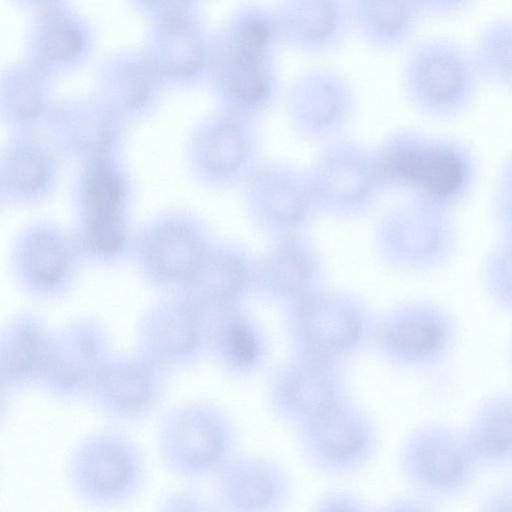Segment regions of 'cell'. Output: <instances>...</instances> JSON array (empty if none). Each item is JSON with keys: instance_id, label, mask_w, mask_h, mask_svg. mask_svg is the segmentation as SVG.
<instances>
[{"instance_id": "6da1fadb", "label": "cell", "mask_w": 512, "mask_h": 512, "mask_svg": "<svg viewBox=\"0 0 512 512\" xmlns=\"http://www.w3.org/2000/svg\"><path fill=\"white\" fill-rule=\"evenodd\" d=\"M132 182L118 157L80 165L74 184V237L84 259L112 266L130 255Z\"/></svg>"}, {"instance_id": "7a4b0ae2", "label": "cell", "mask_w": 512, "mask_h": 512, "mask_svg": "<svg viewBox=\"0 0 512 512\" xmlns=\"http://www.w3.org/2000/svg\"><path fill=\"white\" fill-rule=\"evenodd\" d=\"M401 80L411 107L439 121L467 113L482 83L470 47L443 36L423 39L410 48Z\"/></svg>"}, {"instance_id": "3957f363", "label": "cell", "mask_w": 512, "mask_h": 512, "mask_svg": "<svg viewBox=\"0 0 512 512\" xmlns=\"http://www.w3.org/2000/svg\"><path fill=\"white\" fill-rule=\"evenodd\" d=\"M375 320L359 296L322 287L286 309L285 334L294 355L342 363L371 344Z\"/></svg>"}, {"instance_id": "277c9868", "label": "cell", "mask_w": 512, "mask_h": 512, "mask_svg": "<svg viewBox=\"0 0 512 512\" xmlns=\"http://www.w3.org/2000/svg\"><path fill=\"white\" fill-rule=\"evenodd\" d=\"M237 433L219 405L191 400L167 410L156 431L161 462L184 480L212 478L236 454Z\"/></svg>"}, {"instance_id": "5b68a950", "label": "cell", "mask_w": 512, "mask_h": 512, "mask_svg": "<svg viewBox=\"0 0 512 512\" xmlns=\"http://www.w3.org/2000/svg\"><path fill=\"white\" fill-rule=\"evenodd\" d=\"M65 475L72 493L82 502L112 507L133 500L141 492L147 462L131 437L119 431L98 430L74 445Z\"/></svg>"}, {"instance_id": "8992f818", "label": "cell", "mask_w": 512, "mask_h": 512, "mask_svg": "<svg viewBox=\"0 0 512 512\" xmlns=\"http://www.w3.org/2000/svg\"><path fill=\"white\" fill-rule=\"evenodd\" d=\"M453 213L410 199L385 212L375 229L381 260L405 274L423 275L446 267L459 247Z\"/></svg>"}, {"instance_id": "52a82bcc", "label": "cell", "mask_w": 512, "mask_h": 512, "mask_svg": "<svg viewBox=\"0 0 512 512\" xmlns=\"http://www.w3.org/2000/svg\"><path fill=\"white\" fill-rule=\"evenodd\" d=\"M214 240L196 214L169 210L146 222L133 236L130 256L151 288L180 293Z\"/></svg>"}, {"instance_id": "ba28073f", "label": "cell", "mask_w": 512, "mask_h": 512, "mask_svg": "<svg viewBox=\"0 0 512 512\" xmlns=\"http://www.w3.org/2000/svg\"><path fill=\"white\" fill-rule=\"evenodd\" d=\"M458 336L457 321L446 307L429 300H409L375 320L371 344L389 365L424 371L450 357Z\"/></svg>"}, {"instance_id": "9c48e42d", "label": "cell", "mask_w": 512, "mask_h": 512, "mask_svg": "<svg viewBox=\"0 0 512 512\" xmlns=\"http://www.w3.org/2000/svg\"><path fill=\"white\" fill-rule=\"evenodd\" d=\"M399 466L420 496L445 500L464 495L480 467L464 429L442 422L422 424L406 436Z\"/></svg>"}, {"instance_id": "30bf717a", "label": "cell", "mask_w": 512, "mask_h": 512, "mask_svg": "<svg viewBox=\"0 0 512 512\" xmlns=\"http://www.w3.org/2000/svg\"><path fill=\"white\" fill-rule=\"evenodd\" d=\"M298 446L316 471L344 477L364 469L374 458L379 433L370 414L350 397L295 427Z\"/></svg>"}, {"instance_id": "8fae6325", "label": "cell", "mask_w": 512, "mask_h": 512, "mask_svg": "<svg viewBox=\"0 0 512 512\" xmlns=\"http://www.w3.org/2000/svg\"><path fill=\"white\" fill-rule=\"evenodd\" d=\"M254 119L223 109L201 120L186 142V163L203 186L242 185L259 164L260 137Z\"/></svg>"}, {"instance_id": "7c38bea8", "label": "cell", "mask_w": 512, "mask_h": 512, "mask_svg": "<svg viewBox=\"0 0 512 512\" xmlns=\"http://www.w3.org/2000/svg\"><path fill=\"white\" fill-rule=\"evenodd\" d=\"M83 259L74 234L50 220L25 225L10 250L17 285L40 301H56L69 294Z\"/></svg>"}, {"instance_id": "4fadbf2b", "label": "cell", "mask_w": 512, "mask_h": 512, "mask_svg": "<svg viewBox=\"0 0 512 512\" xmlns=\"http://www.w3.org/2000/svg\"><path fill=\"white\" fill-rule=\"evenodd\" d=\"M309 175L319 211L339 219L365 214L385 190L374 150L346 138L327 141Z\"/></svg>"}, {"instance_id": "5bb4252c", "label": "cell", "mask_w": 512, "mask_h": 512, "mask_svg": "<svg viewBox=\"0 0 512 512\" xmlns=\"http://www.w3.org/2000/svg\"><path fill=\"white\" fill-rule=\"evenodd\" d=\"M242 187L249 220L271 239L304 234L320 212L309 172L284 161H260Z\"/></svg>"}, {"instance_id": "9a60e30c", "label": "cell", "mask_w": 512, "mask_h": 512, "mask_svg": "<svg viewBox=\"0 0 512 512\" xmlns=\"http://www.w3.org/2000/svg\"><path fill=\"white\" fill-rule=\"evenodd\" d=\"M208 314L183 293H167L141 315L135 349L166 373L194 366L208 349Z\"/></svg>"}, {"instance_id": "2e32d148", "label": "cell", "mask_w": 512, "mask_h": 512, "mask_svg": "<svg viewBox=\"0 0 512 512\" xmlns=\"http://www.w3.org/2000/svg\"><path fill=\"white\" fill-rule=\"evenodd\" d=\"M108 327L93 316H76L53 332L46 369L39 386L60 403L87 396L113 356Z\"/></svg>"}, {"instance_id": "e0dca14e", "label": "cell", "mask_w": 512, "mask_h": 512, "mask_svg": "<svg viewBox=\"0 0 512 512\" xmlns=\"http://www.w3.org/2000/svg\"><path fill=\"white\" fill-rule=\"evenodd\" d=\"M167 373L134 350L113 354L95 380L87 399L97 414L118 423L151 416L166 393Z\"/></svg>"}, {"instance_id": "ac0fdd59", "label": "cell", "mask_w": 512, "mask_h": 512, "mask_svg": "<svg viewBox=\"0 0 512 512\" xmlns=\"http://www.w3.org/2000/svg\"><path fill=\"white\" fill-rule=\"evenodd\" d=\"M355 111V93L347 78L316 67L290 85L285 112L292 130L308 141H329L346 127Z\"/></svg>"}, {"instance_id": "d6986e66", "label": "cell", "mask_w": 512, "mask_h": 512, "mask_svg": "<svg viewBox=\"0 0 512 512\" xmlns=\"http://www.w3.org/2000/svg\"><path fill=\"white\" fill-rule=\"evenodd\" d=\"M267 392L274 415L294 427L349 397L341 363L299 355L275 370Z\"/></svg>"}, {"instance_id": "ffe728a7", "label": "cell", "mask_w": 512, "mask_h": 512, "mask_svg": "<svg viewBox=\"0 0 512 512\" xmlns=\"http://www.w3.org/2000/svg\"><path fill=\"white\" fill-rule=\"evenodd\" d=\"M46 139L60 158L86 162L118 157L127 123L102 99L81 100L54 109L45 124Z\"/></svg>"}, {"instance_id": "44dd1931", "label": "cell", "mask_w": 512, "mask_h": 512, "mask_svg": "<svg viewBox=\"0 0 512 512\" xmlns=\"http://www.w3.org/2000/svg\"><path fill=\"white\" fill-rule=\"evenodd\" d=\"M322 256L304 234L273 238L255 262L254 294L288 309L323 287Z\"/></svg>"}, {"instance_id": "7402d4cb", "label": "cell", "mask_w": 512, "mask_h": 512, "mask_svg": "<svg viewBox=\"0 0 512 512\" xmlns=\"http://www.w3.org/2000/svg\"><path fill=\"white\" fill-rule=\"evenodd\" d=\"M478 172V161L469 145L456 138L429 134L407 195L453 213L471 196Z\"/></svg>"}, {"instance_id": "603a6c76", "label": "cell", "mask_w": 512, "mask_h": 512, "mask_svg": "<svg viewBox=\"0 0 512 512\" xmlns=\"http://www.w3.org/2000/svg\"><path fill=\"white\" fill-rule=\"evenodd\" d=\"M60 179V156L35 133H13L0 153V199L8 207L47 200Z\"/></svg>"}, {"instance_id": "cb8c5ba5", "label": "cell", "mask_w": 512, "mask_h": 512, "mask_svg": "<svg viewBox=\"0 0 512 512\" xmlns=\"http://www.w3.org/2000/svg\"><path fill=\"white\" fill-rule=\"evenodd\" d=\"M212 478L216 503L227 511H277L291 494L287 472L263 456L236 453Z\"/></svg>"}, {"instance_id": "d4e9b609", "label": "cell", "mask_w": 512, "mask_h": 512, "mask_svg": "<svg viewBox=\"0 0 512 512\" xmlns=\"http://www.w3.org/2000/svg\"><path fill=\"white\" fill-rule=\"evenodd\" d=\"M255 262L234 241H213L182 290L207 314L242 306L254 293Z\"/></svg>"}, {"instance_id": "484cf974", "label": "cell", "mask_w": 512, "mask_h": 512, "mask_svg": "<svg viewBox=\"0 0 512 512\" xmlns=\"http://www.w3.org/2000/svg\"><path fill=\"white\" fill-rule=\"evenodd\" d=\"M279 86L274 55L220 47L214 89L221 109L256 120L273 106Z\"/></svg>"}, {"instance_id": "4316f807", "label": "cell", "mask_w": 512, "mask_h": 512, "mask_svg": "<svg viewBox=\"0 0 512 512\" xmlns=\"http://www.w3.org/2000/svg\"><path fill=\"white\" fill-rule=\"evenodd\" d=\"M54 330L38 313L13 315L0 334V387L2 394L40 384L44 375Z\"/></svg>"}, {"instance_id": "83f0119b", "label": "cell", "mask_w": 512, "mask_h": 512, "mask_svg": "<svg viewBox=\"0 0 512 512\" xmlns=\"http://www.w3.org/2000/svg\"><path fill=\"white\" fill-rule=\"evenodd\" d=\"M207 355L226 375L254 376L264 366L269 343L264 328L243 306L208 314Z\"/></svg>"}, {"instance_id": "f1b7e54d", "label": "cell", "mask_w": 512, "mask_h": 512, "mask_svg": "<svg viewBox=\"0 0 512 512\" xmlns=\"http://www.w3.org/2000/svg\"><path fill=\"white\" fill-rule=\"evenodd\" d=\"M275 11L282 42L305 54L337 48L352 24L347 0H280Z\"/></svg>"}, {"instance_id": "f546056e", "label": "cell", "mask_w": 512, "mask_h": 512, "mask_svg": "<svg viewBox=\"0 0 512 512\" xmlns=\"http://www.w3.org/2000/svg\"><path fill=\"white\" fill-rule=\"evenodd\" d=\"M351 20L364 42L392 51L414 34L423 15L416 0H352Z\"/></svg>"}, {"instance_id": "4dcf8cb0", "label": "cell", "mask_w": 512, "mask_h": 512, "mask_svg": "<svg viewBox=\"0 0 512 512\" xmlns=\"http://www.w3.org/2000/svg\"><path fill=\"white\" fill-rule=\"evenodd\" d=\"M464 432L480 466L512 464V393L482 399Z\"/></svg>"}, {"instance_id": "1f68e13d", "label": "cell", "mask_w": 512, "mask_h": 512, "mask_svg": "<svg viewBox=\"0 0 512 512\" xmlns=\"http://www.w3.org/2000/svg\"><path fill=\"white\" fill-rule=\"evenodd\" d=\"M282 42L275 8L249 3L235 11L224 30L223 48L274 55Z\"/></svg>"}, {"instance_id": "d6a6232c", "label": "cell", "mask_w": 512, "mask_h": 512, "mask_svg": "<svg viewBox=\"0 0 512 512\" xmlns=\"http://www.w3.org/2000/svg\"><path fill=\"white\" fill-rule=\"evenodd\" d=\"M470 50L482 82L512 92V17L488 22Z\"/></svg>"}, {"instance_id": "836d02e7", "label": "cell", "mask_w": 512, "mask_h": 512, "mask_svg": "<svg viewBox=\"0 0 512 512\" xmlns=\"http://www.w3.org/2000/svg\"><path fill=\"white\" fill-rule=\"evenodd\" d=\"M52 111L47 90L40 81L19 76L4 83L1 118L12 132L35 133L46 124Z\"/></svg>"}, {"instance_id": "e575fe53", "label": "cell", "mask_w": 512, "mask_h": 512, "mask_svg": "<svg viewBox=\"0 0 512 512\" xmlns=\"http://www.w3.org/2000/svg\"><path fill=\"white\" fill-rule=\"evenodd\" d=\"M163 24V73L188 78L201 73L208 58V47L203 34L190 26L187 29L176 15L167 16Z\"/></svg>"}, {"instance_id": "d590c367", "label": "cell", "mask_w": 512, "mask_h": 512, "mask_svg": "<svg viewBox=\"0 0 512 512\" xmlns=\"http://www.w3.org/2000/svg\"><path fill=\"white\" fill-rule=\"evenodd\" d=\"M480 285L488 301L512 314V235H500L480 267Z\"/></svg>"}, {"instance_id": "8d00e7d4", "label": "cell", "mask_w": 512, "mask_h": 512, "mask_svg": "<svg viewBox=\"0 0 512 512\" xmlns=\"http://www.w3.org/2000/svg\"><path fill=\"white\" fill-rule=\"evenodd\" d=\"M84 45V34L72 19L54 15L43 23L39 46L48 60L57 63L70 61L81 53Z\"/></svg>"}, {"instance_id": "74e56055", "label": "cell", "mask_w": 512, "mask_h": 512, "mask_svg": "<svg viewBox=\"0 0 512 512\" xmlns=\"http://www.w3.org/2000/svg\"><path fill=\"white\" fill-rule=\"evenodd\" d=\"M492 214L500 235H512V153L503 160L496 173Z\"/></svg>"}, {"instance_id": "f35d334b", "label": "cell", "mask_w": 512, "mask_h": 512, "mask_svg": "<svg viewBox=\"0 0 512 512\" xmlns=\"http://www.w3.org/2000/svg\"><path fill=\"white\" fill-rule=\"evenodd\" d=\"M318 511H366L365 499L347 490H332L321 496L315 504Z\"/></svg>"}, {"instance_id": "ab89813d", "label": "cell", "mask_w": 512, "mask_h": 512, "mask_svg": "<svg viewBox=\"0 0 512 512\" xmlns=\"http://www.w3.org/2000/svg\"><path fill=\"white\" fill-rule=\"evenodd\" d=\"M475 0H416L423 15L448 18L461 14Z\"/></svg>"}, {"instance_id": "60d3db41", "label": "cell", "mask_w": 512, "mask_h": 512, "mask_svg": "<svg viewBox=\"0 0 512 512\" xmlns=\"http://www.w3.org/2000/svg\"><path fill=\"white\" fill-rule=\"evenodd\" d=\"M483 511H512V483L490 491L480 502Z\"/></svg>"}, {"instance_id": "b9f144b4", "label": "cell", "mask_w": 512, "mask_h": 512, "mask_svg": "<svg viewBox=\"0 0 512 512\" xmlns=\"http://www.w3.org/2000/svg\"><path fill=\"white\" fill-rule=\"evenodd\" d=\"M166 510H175L178 505H189L191 510L209 509L207 501L200 495L191 492H175L167 496L163 503Z\"/></svg>"}, {"instance_id": "7bdbcfd3", "label": "cell", "mask_w": 512, "mask_h": 512, "mask_svg": "<svg viewBox=\"0 0 512 512\" xmlns=\"http://www.w3.org/2000/svg\"><path fill=\"white\" fill-rule=\"evenodd\" d=\"M509 361H510V365H511V369H512V336H511V340H510V344H509Z\"/></svg>"}, {"instance_id": "ee69618b", "label": "cell", "mask_w": 512, "mask_h": 512, "mask_svg": "<svg viewBox=\"0 0 512 512\" xmlns=\"http://www.w3.org/2000/svg\"><path fill=\"white\" fill-rule=\"evenodd\" d=\"M153 1H155V2L165 3V2H168V1H169V2H173V1L180 2V1H182V0H153Z\"/></svg>"}]
</instances>
